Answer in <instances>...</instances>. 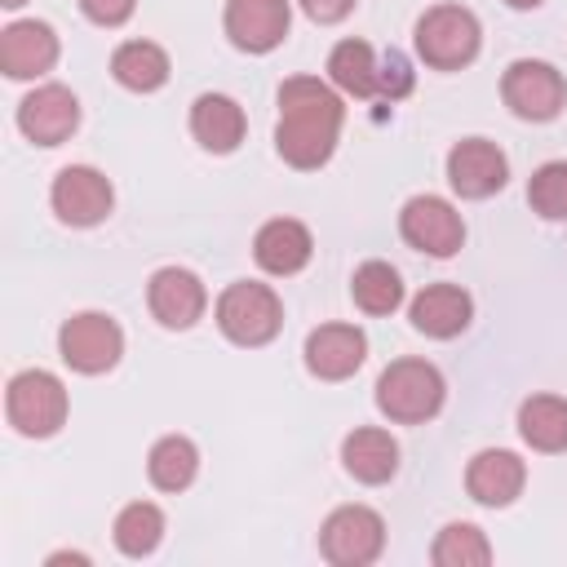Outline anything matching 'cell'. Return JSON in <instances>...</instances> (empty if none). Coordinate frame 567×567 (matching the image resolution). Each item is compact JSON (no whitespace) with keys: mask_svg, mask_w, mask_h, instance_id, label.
Listing matches in <instances>:
<instances>
[{"mask_svg":"<svg viewBox=\"0 0 567 567\" xmlns=\"http://www.w3.org/2000/svg\"><path fill=\"white\" fill-rule=\"evenodd\" d=\"M346 106L319 75H292L279 84V124L275 151L292 168H323L337 151Z\"/></svg>","mask_w":567,"mask_h":567,"instance_id":"cell-1","label":"cell"},{"mask_svg":"<svg viewBox=\"0 0 567 567\" xmlns=\"http://www.w3.org/2000/svg\"><path fill=\"white\" fill-rule=\"evenodd\" d=\"M443 399H447L443 372L425 359H394L377 377V408L394 425H421V421L439 416Z\"/></svg>","mask_w":567,"mask_h":567,"instance_id":"cell-2","label":"cell"},{"mask_svg":"<svg viewBox=\"0 0 567 567\" xmlns=\"http://www.w3.org/2000/svg\"><path fill=\"white\" fill-rule=\"evenodd\" d=\"M483 27L465 4H434L416 18V53L434 71H461L478 58Z\"/></svg>","mask_w":567,"mask_h":567,"instance_id":"cell-3","label":"cell"},{"mask_svg":"<svg viewBox=\"0 0 567 567\" xmlns=\"http://www.w3.org/2000/svg\"><path fill=\"white\" fill-rule=\"evenodd\" d=\"M4 416L18 434L27 439H49L66 425V390L53 372L44 368H27L9 381L4 390Z\"/></svg>","mask_w":567,"mask_h":567,"instance_id":"cell-4","label":"cell"},{"mask_svg":"<svg viewBox=\"0 0 567 567\" xmlns=\"http://www.w3.org/2000/svg\"><path fill=\"white\" fill-rule=\"evenodd\" d=\"M217 328L235 346H266L284 328V306H279L275 288L244 279V284H230L217 297Z\"/></svg>","mask_w":567,"mask_h":567,"instance_id":"cell-5","label":"cell"},{"mask_svg":"<svg viewBox=\"0 0 567 567\" xmlns=\"http://www.w3.org/2000/svg\"><path fill=\"white\" fill-rule=\"evenodd\" d=\"M58 354L71 372H84V377H102L120 363L124 354V332L111 315L102 310H80L71 315L62 328H58Z\"/></svg>","mask_w":567,"mask_h":567,"instance_id":"cell-6","label":"cell"},{"mask_svg":"<svg viewBox=\"0 0 567 567\" xmlns=\"http://www.w3.org/2000/svg\"><path fill=\"white\" fill-rule=\"evenodd\" d=\"M385 549V523L368 505H341L319 527V554L332 567H368Z\"/></svg>","mask_w":567,"mask_h":567,"instance_id":"cell-7","label":"cell"},{"mask_svg":"<svg viewBox=\"0 0 567 567\" xmlns=\"http://www.w3.org/2000/svg\"><path fill=\"white\" fill-rule=\"evenodd\" d=\"M501 97L518 120L545 124L567 106V80L558 75V66H549L540 58H518L501 75Z\"/></svg>","mask_w":567,"mask_h":567,"instance_id":"cell-8","label":"cell"},{"mask_svg":"<svg viewBox=\"0 0 567 567\" xmlns=\"http://www.w3.org/2000/svg\"><path fill=\"white\" fill-rule=\"evenodd\" d=\"M49 204H53L58 221H66V226H97V221L111 217L115 190H111L106 173H97L93 164H66L53 177Z\"/></svg>","mask_w":567,"mask_h":567,"instance_id":"cell-9","label":"cell"},{"mask_svg":"<svg viewBox=\"0 0 567 567\" xmlns=\"http://www.w3.org/2000/svg\"><path fill=\"white\" fill-rule=\"evenodd\" d=\"M399 235L430 257H452L465 244V221L443 195H412L399 213Z\"/></svg>","mask_w":567,"mask_h":567,"instance_id":"cell-10","label":"cell"},{"mask_svg":"<svg viewBox=\"0 0 567 567\" xmlns=\"http://www.w3.org/2000/svg\"><path fill=\"white\" fill-rule=\"evenodd\" d=\"M505 177H509V159L487 137H465L447 151V186L461 199H487L505 186Z\"/></svg>","mask_w":567,"mask_h":567,"instance_id":"cell-11","label":"cell"},{"mask_svg":"<svg viewBox=\"0 0 567 567\" xmlns=\"http://www.w3.org/2000/svg\"><path fill=\"white\" fill-rule=\"evenodd\" d=\"M146 306H151V315L164 328L186 332V328H195L204 319L208 292H204V284H199L195 270H186V266H159L151 275V284H146Z\"/></svg>","mask_w":567,"mask_h":567,"instance_id":"cell-12","label":"cell"},{"mask_svg":"<svg viewBox=\"0 0 567 567\" xmlns=\"http://www.w3.org/2000/svg\"><path fill=\"white\" fill-rule=\"evenodd\" d=\"M80 124V102L66 84H40L18 102V128L35 146H62Z\"/></svg>","mask_w":567,"mask_h":567,"instance_id":"cell-13","label":"cell"},{"mask_svg":"<svg viewBox=\"0 0 567 567\" xmlns=\"http://www.w3.org/2000/svg\"><path fill=\"white\" fill-rule=\"evenodd\" d=\"M226 35L244 53H270L284 44L292 9L288 0H226Z\"/></svg>","mask_w":567,"mask_h":567,"instance_id":"cell-14","label":"cell"},{"mask_svg":"<svg viewBox=\"0 0 567 567\" xmlns=\"http://www.w3.org/2000/svg\"><path fill=\"white\" fill-rule=\"evenodd\" d=\"M306 368L310 377L319 381H346L363 368L368 359V337L354 328V323H319L310 337H306Z\"/></svg>","mask_w":567,"mask_h":567,"instance_id":"cell-15","label":"cell"},{"mask_svg":"<svg viewBox=\"0 0 567 567\" xmlns=\"http://www.w3.org/2000/svg\"><path fill=\"white\" fill-rule=\"evenodd\" d=\"M53 62H58V35L49 22L22 18L0 31V71L9 80H35L53 71Z\"/></svg>","mask_w":567,"mask_h":567,"instance_id":"cell-16","label":"cell"},{"mask_svg":"<svg viewBox=\"0 0 567 567\" xmlns=\"http://www.w3.org/2000/svg\"><path fill=\"white\" fill-rule=\"evenodd\" d=\"M408 319L416 332L434 337V341H447V337H461L474 319V301L461 284H425L412 306H408Z\"/></svg>","mask_w":567,"mask_h":567,"instance_id":"cell-17","label":"cell"},{"mask_svg":"<svg viewBox=\"0 0 567 567\" xmlns=\"http://www.w3.org/2000/svg\"><path fill=\"white\" fill-rule=\"evenodd\" d=\"M523 483H527V465H523V456L509 452V447H483V452L470 461V470H465V492H470L478 505H492V509L514 505L518 492H523Z\"/></svg>","mask_w":567,"mask_h":567,"instance_id":"cell-18","label":"cell"},{"mask_svg":"<svg viewBox=\"0 0 567 567\" xmlns=\"http://www.w3.org/2000/svg\"><path fill=\"white\" fill-rule=\"evenodd\" d=\"M310 252H315V239L297 217H275L252 239V257L266 275H297V270H306Z\"/></svg>","mask_w":567,"mask_h":567,"instance_id":"cell-19","label":"cell"},{"mask_svg":"<svg viewBox=\"0 0 567 567\" xmlns=\"http://www.w3.org/2000/svg\"><path fill=\"white\" fill-rule=\"evenodd\" d=\"M341 465H346L350 478H359L368 487H381L399 470V443L377 425H359L341 439Z\"/></svg>","mask_w":567,"mask_h":567,"instance_id":"cell-20","label":"cell"},{"mask_svg":"<svg viewBox=\"0 0 567 567\" xmlns=\"http://www.w3.org/2000/svg\"><path fill=\"white\" fill-rule=\"evenodd\" d=\"M244 128H248V120H244V106L235 97H226V93H199L195 97V106H190V133H195V142L204 151L230 155L244 142Z\"/></svg>","mask_w":567,"mask_h":567,"instance_id":"cell-21","label":"cell"},{"mask_svg":"<svg viewBox=\"0 0 567 567\" xmlns=\"http://www.w3.org/2000/svg\"><path fill=\"white\" fill-rule=\"evenodd\" d=\"M168 53L155 40H124L111 53V75L133 93H155L168 84Z\"/></svg>","mask_w":567,"mask_h":567,"instance_id":"cell-22","label":"cell"},{"mask_svg":"<svg viewBox=\"0 0 567 567\" xmlns=\"http://www.w3.org/2000/svg\"><path fill=\"white\" fill-rule=\"evenodd\" d=\"M518 434L536 452H567V399L532 394L518 403Z\"/></svg>","mask_w":567,"mask_h":567,"instance_id":"cell-23","label":"cell"},{"mask_svg":"<svg viewBox=\"0 0 567 567\" xmlns=\"http://www.w3.org/2000/svg\"><path fill=\"white\" fill-rule=\"evenodd\" d=\"M199 470V447L186 434H164L146 456V478L159 492H186Z\"/></svg>","mask_w":567,"mask_h":567,"instance_id":"cell-24","label":"cell"},{"mask_svg":"<svg viewBox=\"0 0 567 567\" xmlns=\"http://www.w3.org/2000/svg\"><path fill=\"white\" fill-rule=\"evenodd\" d=\"M328 80L350 97H377V49L368 40H341L328 53Z\"/></svg>","mask_w":567,"mask_h":567,"instance_id":"cell-25","label":"cell"},{"mask_svg":"<svg viewBox=\"0 0 567 567\" xmlns=\"http://www.w3.org/2000/svg\"><path fill=\"white\" fill-rule=\"evenodd\" d=\"M111 536H115V549H120V554L146 558V554H155V545L164 540V509L151 505V501H133V505H124V509L115 514Z\"/></svg>","mask_w":567,"mask_h":567,"instance_id":"cell-26","label":"cell"},{"mask_svg":"<svg viewBox=\"0 0 567 567\" xmlns=\"http://www.w3.org/2000/svg\"><path fill=\"white\" fill-rule=\"evenodd\" d=\"M350 297L363 315H390L403 306V279L390 261H363L350 279Z\"/></svg>","mask_w":567,"mask_h":567,"instance_id":"cell-27","label":"cell"},{"mask_svg":"<svg viewBox=\"0 0 567 567\" xmlns=\"http://www.w3.org/2000/svg\"><path fill=\"white\" fill-rule=\"evenodd\" d=\"M430 558H434V567H483V563H492V545L474 523H447L434 536Z\"/></svg>","mask_w":567,"mask_h":567,"instance_id":"cell-28","label":"cell"},{"mask_svg":"<svg viewBox=\"0 0 567 567\" xmlns=\"http://www.w3.org/2000/svg\"><path fill=\"white\" fill-rule=\"evenodd\" d=\"M527 204L545 221H567V159H549L527 182Z\"/></svg>","mask_w":567,"mask_h":567,"instance_id":"cell-29","label":"cell"},{"mask_svg":"<svg viewBox=\"0 0 567 567\" xmlns=\"http://www.w3.org/2000/svg\"><path fill=\"white\" fill-rule=\"evenodd\" d=\"M412 84H416L412 62H408L399 49H385V53L377 58V97L399 102V97H408V93H412Z\"/></svg>","mask_w":567,"mask_h":567,"instance_id":"cell-30","label":"cell"},{"mask_svg":"<svg viewBox=\"0 0 567 567\" xmlns=\"http://www.w3.org/2000/svg\"><path fill=\"white\" fill-rule=\"evenodd\" d=\"M133 4H137V0H80L84 18L97 22V27H120V22H128V18H133Z\"/></svg>","mask_w":567,"mask_h":567,"instance_id":"cell-31","label":"cell"},{"mask_svg":"<svg viewBox=\"0 0 567 567\" xmlns=\"http://www.w3.org/2000/svg\"><path fill=\"white\" fill-rule=\"evenodd\" d=\"M301 9H306V18L310 22H341L350 9H354V0H301Z\"/></svg>","mask_w":567,"mask_h":567,"instance_id":"cell-32","label":"cell"},{"mask_svg":"<svg viewBox=\"0 0 567 567\" xmlns=\"http://www.w3.org/2000/svg\"><path fill=\"white\" fill-rule=\"evenodd\" d=\"M49 563H80V567H84L89 554H49Z\"/></svg>","mask_w":567,"mask_h":567,"instance_id":"cell-33","label":"cell"},{"mask_svg":"<svg viewBox=\"0 0 567 567\" xmlns=\"http://www.w3.org/2000/svg\"><path fill=\"white\" fill-rule=\"evenodd\" d=\"M505 4H509V9H540L545 0H505Z\"/></svg>","mask_w":567,"mask_h":567,"instance_id":"cell-34","label":"cell"},{"mask_svg":"<svg viewBox=\"0 0 567 567\" xmlns=\"http://www.w3.org/2000/svg\"><path fill=\"white\" fill-rule=\"evenodd\" d=\"M0 4H4V9H22L27 0H0Z\"/></svg>","mask_w":567,"mask_h":567,"instance_id":"cell-35","label":"cell"}]
</instances>
